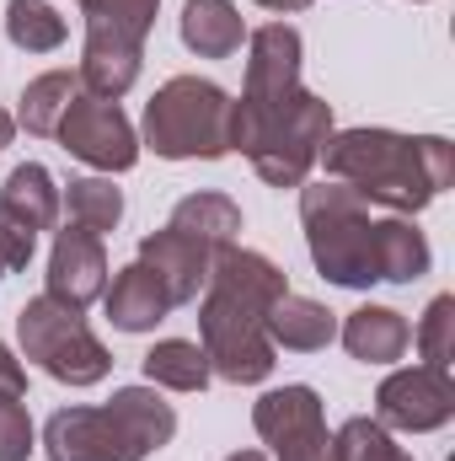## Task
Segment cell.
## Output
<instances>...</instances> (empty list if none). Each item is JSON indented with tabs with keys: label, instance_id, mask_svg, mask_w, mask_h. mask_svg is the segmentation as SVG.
<instances>
[{
	"label": "cell",
	"instance_id": "6da1fadb",
	"mask_svg": "<svg viewBox=\"0 0 455 461\" xmlns=\"http://www.w3.org/2000/svg\"><path fill=\"white\" fill-rule=\"evenodd\" d=\"M300 221L317 274L343 290L413 285L434 263L424 230L407 215H375V204L348 183H300Z\"/></svg>",
	"mask_w": 455,
	"mask_h": 461
},
{
	"label": "cell",
	"instance_id": "7a4b0ae2",
	"mask_svg": "<svg viewBox=\"0 0 455 461\" xmlns=\"http://www.w3.org/2000/svg\"><path fill=\"white\" fill-rule=\"evenodd\" d=\"M284 268L268 263L252 247H220L204 279L199 306V348L210 370L236 386H257L273 375V339H268V306L284 295Z\"/></svg>",
	"mask_w": 455,
	"mask_h": 461
},
{
	"label": "cell",
	"instance_id": "3957f363",
	"mask_svg": "<svg viewBox=\"0 0 455 461\" xmlns=\"http://www.w3.org/2000/svg\"><path fill=\"white\" fill-rule=\"evenodd\" d=\"M333 183H348L359 199L418 215L455 183V150L440 134H397V129H333L317 150Z\"/></svg>",
	"mask_w": 455,
	"mask_h": 461
},
{
	"label": "cell",
	"instance_id": "277c9868",
	"mask_svg": "<svg viewBox=\"0 0 455 461\" xmlns=\"http://www.w3.org/2000/svg\"><path fill=\"white\" fill-rule=\"evenodd\" d=\"M177 435L172 402L156 386H123L103 408H59L43 429L49 461H145Z\"/></svg>",
	"mask_w": 455,
	"mask_h": 461
},
{
	"label": "cell",
	"instance_id": "5b68a950",
	"mask_svg": "<svg viewBox=\"0 0 455 461\" xmlns=\"http://www.w3.org/2000/svg\"><path fill=\"white\" fill-rule=\"evenodd\" d=\"M327 134H333V103H322L317 92H300L295 103L273 108L230 103V150H241L273 188H300Z\"/></svg>",
	"mask_w": 455,
	"mask_h": 461
},
{
	"label": "cell",
	"instance_id": "8992f818",
	"mask_svg": "<svg viewBox=\"0 0 455 461\" xmlns=\"http://www.w3.org/2000/svg\"><path fill=\"white\" fill-rule=\"evenodd\" d=\"M145 145L166 161H220L230 150V97L215 81L172 76L145 103Z\"/></svg>",
	"mask_w": 455,
	"mask_h": 461
},
{
	"label": "cell",
	"instance_id": "52a82bcc",
	"mask_svg": "<svg viewBox=\"0 0 455 461\" xmlns=\"http://www.w3.org/2000/svg\"><path fill=\"white\" fill-rule=\"evenodd\" d=\"M16 339H22V354L65 381V386H97L108 370H113V354L108 344L86 328V317L54 295H32L22 312H16Z\"/></svg>",
	"mask_w": 455,
	"mask_h": 461
},
{
	"label": "cell",
	"instance_id": "ba28073f",
	"mask_svg": "<svg viewBox=\"0 0 455 461\" xmlns=\"http://www.w3.org/2000/svg\"><path fill=\"white\" fill-rule=\"evenodd\" d=\"M257 435L273 446L279 461H338V446L322 419V397L311 386H279L252 402Z\"/></svg>",
	"mask_w": 455,
	"mask_h": 461
},
{
	"label": "cell",
	"instance_id": "9c48e42d",
	"mask_svg": "<svg viewBox=\"0 0 455 461\" xmlns=\"http://www.w3.org/2000/svg\"><path fill=\"white\" fill-rule=\"evenodd\" d=\"M54 140H59L76 161H86V167H97V172H129V167L139 161V134H134V123L123 118L118 103L92 97V92H81V97L65 108Z\"/></svg>",
	"mask_w": 455,
	"mask_h": 461
},
{
	"label": "cell",
	"instance_id": "30bf717a",
	"mask_svg": "<svg viewBox=\"0 0 455 461\" xmlns=\"http://www.w3.org/2000/svg\"><path fill=\"white\" fill-rule=\"evenodd\" d=\"M455 419V386L451 375H434V370H397L380 381L375 392V424L386 429H402V435H429V429H445Z\"/></svg>",
	"mask_w": 455,
	"mask_h": 461
},
{
	"label": "cell",
	"instance_id": "8fae6325",
	"mask_svg": "<svg viewBox=\"0 0 455 461\" xmlns=\"http://www.w3.org/2000/svg\"><path fill=\"white\" fill-rule=\"evenodd\" d=\"M252 54H246V86H241V103L252 108H273V103H295L306 86H300V32L290 22H268L257 27L252 38Z\"/></svg>",
	"mask_w": 455,
	"mask_h": 461
},
{
	"label": "cell",
	"instance_id": "7c38bea8",
	"mask_svg": "<svg viewBox=\"0 0 455 461\" xmlns=\"http://www.w3.org/2000/svg\"><path fill=\"white\" fill-rule=\"evenodd\" d=\"M103 290H108V247H103V236L65 226L54 236V252H49V290L43 295L86 312Z\"/></svg>",
	"mask_w": 455,
	"mask_h": 461
},
{
	"label": "cell",
	"instance_id": "4fadbf2b",
	"mask_svg": "<svg viewBox=\"0 0 455 461\" xmlns=\"http://www.w3.org/2000/svg\"><path fill=\"white\" fill-rule=\"evenodd\" d=\"M139 263L161 279V290H166V301L172 306H188V301H199V290H204V279H210V263H215V252L210 247H199L193 236H183V230H150L145 241H139Z\"/></svg>",
	"mask_w": 455,
	"mask_h": 461
},
{
	"label": "cell",
	"instance_id": "5bb4252c",
	"mask_svg": "<svg viewBox=\"0 0 455 461\" xmlns=\"http://www.w3.org/2000/svg\"><path fill=\"white\" fill-rule=\"evenodd\" d=\"M103 306H108V322H113L118 333H150V328L172 312L161 279H156L139 258H134L129 268H118L113 290H103Z\"/></svg>",
	"mask_w": 455,
	"mask_h": 461
},
{
	"label": "cell",
	"instance_id": "9a60e30c",
	"mask_svg": "<svg viewBox=\"0 0 455 461\" xmlns=\"http://www.w3.org/2000/svg\"><path fill=\"white\" fill-rule=\"evenodd\" d=\"M268 339H273V348H290V354H317L338 339V317L322 301L284 290L268 306Z\"/></svg>",
	"mask_w": 455,
	"mask_h": 461
},
{
	"label": "cell",
	"instance_id": "2e32d148",
	"mask_svg": "<svg viewBox=\"0 0 455 461\" xmlns=\"http://www.w3.org/2000/svg\"><path fill=\"white\" fill-rule=\"evenodd\" d=\"M338 333H343V348L353 359H364V365H391L413 344L407 317L391 312V306H359V312H348V322H343Z\"/></svg>",
	"mask_w": 455,
	"mask_h": 461
},
{
	"label": "cell",
	"instance_id": "e0dca14e",
	"mask_svg": "<svg viewBox=\"0 0 455 461\" xmlns=\"http://www.w3.org/2000/svg\"><path fill=\"white\" fill-rule=\"evenodd\" d=\"M183 43L199 54V59H230L246 38V22L230 0H188L183 5Z\"/></svg>",
	"mask_w": 455,
	"mask_h": 461
},
{
	"label": "cell",
	"instance_id": "ac0fdd59",
	"mask_svg": "<svg viewBox=\"0 0 455 461\" xmlns=\"http://www.w3.org/2000/svg\"><path fill=\"white\" fill-rule=\"evenodd\" d=\"M0 210L16 215L27 230H54L59 226V188H54L49 167L22 161V167L5 177V188H0Z\"/></svg>",
	"mask_w": 455,
	"mask_h": 461
},
{
	"label": "cell",
	"instance_id": "d6986e66",
	"mask_svg": "<svg viewBox=\"0 0 455 461\" xmlns=\"http://www.w3.org/2000/svg\"><path fill=\"white\" fill-rule=\"evenodd\" d=\"M166 226L193 236L210 252H220V247L236 241V230H241V210H236V199H226V194H188V199H177V210H172Z\"/></svg>",
	"mask_w": 455,
	"mask_h": 461
},
{
	"label": "cell",
	"instance_id": "ffe728a7",
	"mask_svg": "<svg viewBox=\"0 0 455 461\" xmlns=\"http://www.w3.org/2000/svg\"><path fill=\"white\" fill-rule=\"evenodd\" d=\"M139 365H145V381L150 386H172V392H204L210 375H215L210 359H204V348L188 344V339H161Z\"/></svg>",
	"mask_w": 455,
	"mask_h": 461
},
{
	"label": "cell",
	"instance_id": "44dd1931",
	"mask_svg": "<svg viewBox=\"0 0 455 461\" xmlns=\"http://www.w3.org/2000/svg\"><path fill=\"white\" fill-rule=\"evenodd\" d=\"M76 97H81V76L76 70H49V76L27 81V92H22V129L49 140Z\"/></svg>",
	"mask_w": 455,
	"mask_h": 461
},
{
	"label": "cell",
	"instance_id": "7402d4cb",
	"mask_svg": "<svg viewBox=\"0 0 455 461\" xmlns=\"http://www.w3.org/2000/svg\"><path fill=\"white\" fill-rule=\"evenodd\" d=\"M59 204L70 210V226L92 230V236H108V230L123 221V194L113 188V177H76Z\"/></svg>",
	"mask_w": 455,
	"mask_h": 461
},
{
	"label": "cell",
	"instance_id": "603a6c76",
	"mask_svg": "<svg viewBox=\"0 0 455 461\" xmlns=\"http://www.w3.org/2000/svg\"><path fill=\"white\" fill-rule=\"evenodd\" d=\"M5 38L27 54H54L65 43V16L49 0H11L5 5Z\"/></svg>",
	"mask_w": 455,
	"mask_h": 461
},
{
	"label": "cell",
	"instance_id": "cb8c5ba5",
	"mask_svg": "<svg viewBox=\"0 0 455 461\" xmlns=\"http://www.w3.org/2000/svg\"><path fill=\"white\" fill-rule=\"evenodd\" d=\"M76 5L86 11V32H118L134 43L150 38L156 11H161V0H76Z\"/></svg>",
	"mask_w": 455,
	"mask_h": 461
},
{
	"label": "cell",
	"instance_id": "d4e9b609",
	"mask_svg": "<svg viewBox=\"0 0 455 461\" xmlns=\"http://www.w3.org/2000/svg\"><path fill=\"white\" fill-rule=\"evenodd\" d=\"M333 446H338V461H413L391 440V429L375 424V419H348L333 435Z\"/></svg>",
	"mask_w": 455,
	"mask_h": 461
},
{
	"label": "cell",
	"instance_id": "484cf974",
	"mask_svg": "<svg viewBox=\"0 0 455 461\" xmlns=\"http://www.w3.org/2000/svg\"><path fill=\"white\" fill-rule=\"evenodd\" d=\"M451 328H455V301H451V295H434V301H429V312H424V328H418L424 370H434V375H451V365H455Z\"/></svg>",
	"mask_w": 455,
	"mask_h": 461
},
{
	"label": "cell",
	"instance_id": "4316f807",
	"mask_svg": "<svg viewBox=\"0 0 455 461\" xmlns=\"http://www.w3.org/2000/svg\"><path fill=\"white\" fill-rule=\"evenodd\" d=\"M32 456V419L22 397H0V461H27Z\"/></svg>",
	"mask_w": 455,
	"mask_h": 461
},
{
	"label": "cell",
	"instance_id": "83f0119b",
	"mask_svg": "<svg viewBox=\"0 0 455 461\" xmlns=\"http://www.w3.org/2000/svg\"><path fill=\"white\" fill-rule=\"evenodd\" d=\"M32 247H38V230H27L16 215L0 210V274L5 268H27L32 263Z\"/></svg>",
	"mask_w": 455,
	"mask_h": 461
},
{
	"label": "cell",
	"instance_id": "f1b7e54d",
	"mask_svg": "<svg viewBox=\"0 0 455 461\" xmlns=\"http://www.w3.org/2000/svg\"><path fill=\"white\" fill-rule=\"evenodd\" d=\"M22 392H27V370H22V359L11 348L0 344V397H22Z\"/></svg>",
	"mask_w": 455,
	"mask_h": 461
},
{
	"label": "cell",
	"instance_id": "f546056e",
	"mask_svg": "<svg viewBox=\"0 0 455 461\" xmlns=\"http://www.w3.org/2000/svg\"><path fill=\"white\" fill-rule=\"evenodd\" d=\"M257 5H268V11H279V16H284V11H306L311 0H257Z\"/></svg>",
	"mask_w": 455,
	"mask_h": 461
},
{
	"label": "cell",
	"instance_id": "4dcf8cb0",
	"mask_svg": "<svg viewBox=\"0 0 455 461\" xmlns=\"http://www.w3.org/2000/svg\"><path fill=\"white\" fill-rule=\"evenodd\" d=\"M11 134H16V118L5 113V108H0V150H5V145H11Z\"/></svg>",
	"mask_w": 455,
	"mask_h": 461
},
{
	"label": "cell",
	"instance_id": "1f68e13d",
	"mask_svg": "<svg viewBox=\"0 0 455 461\" xmlns=\"http://www.w3.org/2000/svg\"><path fill=\"white\" fill-rule=\"evenodd\" d=\"M226 461H268L263 451H236V456H226Z\"/></svg>",
	"mask_w": 455,
	"mask_h": 461
}]
</instances>
